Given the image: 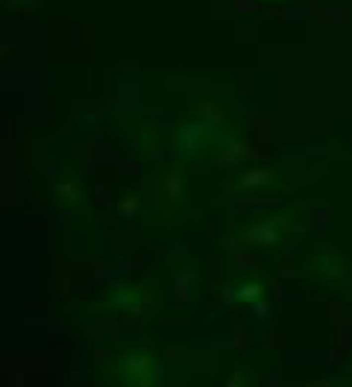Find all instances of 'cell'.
<instances>
[{"label":"cell","instance_id":"cell-1","mask_svg":"<svg viewBox=\"0 0 352 387\" xmlns=\"http://www.w3.org/2000/svg\"><path fill=\"white\" fill-rule=\"evenodd\" d=\"M261 285H250V288H241V293H238V299L241 302H253V299H258L261 296Z\"/></svg>","mask_w":352,"mask_h":387}]
</instances>
